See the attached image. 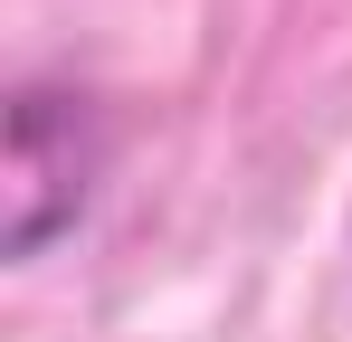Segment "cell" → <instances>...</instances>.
Here are the masks:
<instances>
[{
  "label": "cell",
  "mask_w": 352,
  "mask_h": 342,
  "mask_svg": "<svg viewBox=\"0 0 352 342\" xmlns=\"http://www.w3.org/2000/svg\"><path fill=\"white\" fill-rule=\"evenodd\" d=\"M105 152H115V133H105L96 95L48 86V76L10 86V181H0V247H10V266H38L86 219V200L105 181Z\"/></svg>",
  "instance_id": "cell-1"
}]
</instances>
